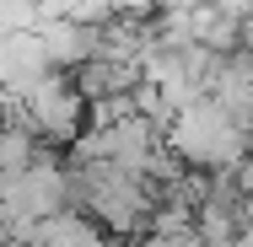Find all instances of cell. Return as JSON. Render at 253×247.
Returning <instances> with one entry per match:
<instances>
[{
	"label": "cell",
	"instance_id": "52a82bcc",
	"mask_svg": "<svg viewBox=\"0 0 253 247\" xmlns=\"http://www.w3.org/2000/svg\"><path fill=\"white\" fill-rule=\"evenodd\" d=\"M135 247H200V242H194V231H189V237H140Z\"/></svg>",
	"mask_w": 253,
	"mask_h": 247
},
{
	"label": "cell",
	"instance_id": "6da1fadb",
	"mask_svg": "<svg viewBox=\"0 0 253 247\" xmlns=\"http://www.w3.org/2000/svg\"><path fill=\"white\" fill-rule=\"evenodd\" d=\"M162 145L172 150L178 167H189V172H237L253 156V135H237V129L200 97V102H189V107L172 113Z\"/></svg>",
	"mask_w": 253,
	"mask_h": 247
},
{
	"label": "cell",
	"instance_id": "277c9868",
	"mask_svg": "<svg viewBox=\"0 0 253 247\" xmlns=\"http://www.w3.org/2000/svg\"><path fill=\"white\" fill-rule=\"evenodd\" d=\"M43 161H65L54 145H43L33 129H16V124H0V177H16L27 167H43Z\"/></svg>",
	"mask_w": 253,
	"mask_h": 247
},
{
	"label": "cell",
	"instance_id": "8992f818",
	"mask_svg": "<svg viewBox=\"0 0 253 247\" xmlns=\"http://www.w3.org/2000/svg\"><path fill=\"white\" fill-rule=\"evenodd\" d=\"M124 118H135L129 97H102V102H86V129H113V124H124Z\"/></svg>",
	"mask_w": 253,
	"mask_h": 247
},
{
	"label": "cell",
	"instance_id": "3957f363",
	"mask_svg": "<svg viewBox=\"0 0 253 247\" xmlns=\"http://www.w3.org/2000/svg\"><path fill=\"white\" fill-rule=\"evenodd\" d=\"M70 86L81 102H102V97H129L140 86V70L135 65H108V59H86L70 70Z\"/></svg>",
	"mask_w": 253,
	"mask_h": 247
},
{
	"label": "cell",
	"instance_id": "5b68a950",
	"mask_svg": "<svg viewBox=\"0 0 253 247\" xmlns=\"http://www.w3.org/2000/svg\"><path fill=\"white\" fill-rule=\"evenodd\" d=\"M97 226L86 220V215H76V210H65V215H54V220H38L33 231H27V247H102Z\"/></svg>",
	"mask_w": 253,
	"mask_h": 247
},
{
	"label": "cell",
	"instance_id": "7a4b0ae2",
	"mask_svg": "<svg viewBox=\"0 0 253 247\" xmlns=\"http://www.w3.org/2000/svg\"><path fill=\"white\" fill-rule=\"evenodd\" d=\"M22 102H27V129H33L43 145H54L59 156L86 135V102L76 97L70 75H54L49 70L43 81H33V86L22 92Z\"/></svg>",
	"mask_w": 253,
	"mask_h": 247
}]
</instances>
